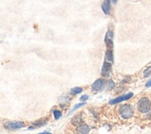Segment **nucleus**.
Listing matches in <instances>:
<instances>
[{
  "label": "nucleus",
  "mask_w": 151,
  "mask_h": 134,
  "mask_svg": "<svg viewBox=\"0 0 151 134\" xmlns=\"http://www.w3.org/2000/svg\"><path fill=\"white\" fill-rule=\"evenodd\" d=\"M119 113L121 117L124 119L131 118L134 115V107L129 104L122 105L119 108Z\"/></svg>",
  "instance_id": "1"
},
{
  "label": "nucleus",
  "mask_w": 151,
  "mask_h": 134,
  "mask_svg": "<svg viewBox=\"0 0 151 134\" xmlns=\"http://www.w3.org/2000/svg\"><path fill=\"white\" fill-rule=\"evenodd\" d=\"M151 108V102L147 97H142L137 103V109L141 113H148Z\"/></svg>",
  "instance_id": "2"
},
{
  "label": "nucleus",
  "mask_w": 151,
  "mask_h": 134,
  "mask_svg": "<svg viewBox=\"0 0 151 134\" xmlns=\"http://www.w3.org/2000/svg\"><path fill=\"white\" fill-rule=\"evenodd\" d=\"M5 128L6 130H19L25 127V124L22 121H9L5 123Z\"/></svg>",
  "instance_id": "3"
},
{
  "label": "nucleus",
  "mask_w": 151,
  "mask_h": 134,
  "mask_svg": "<svg viewBox=\"0 0 151 134\" xmlns=\"http://www.w3.org/2000/svg\"><path fill=\"white\" fill-rule=\"evenodd\" d=\"M105 82H106V80H105L98 79L93 84H92V89H93V91H95V92H99V91L104 89Z\"/></svg>",
  "instance_id": "4"
},
{
  "label": "nucleus",
  "mask_w": 151,
  "mask_h": 134,
  "mask_svg": "<svg viewBox=\"0 0 151 134\" xmlns=\"http://www.w3.org/2000/svg\"><path fill=\"white\" fill-rule=\"evenodd\" d=\"M133 95H134L133 92H129V93H127V95H122L120 97H117V98H115L113 100H111V101H109V105H116V104L122 103L123 101H126V100L130 99Z\"/></svg>",
  "instance_id": "5"
},
{
  "label": "nucleus",
  "mask_w": 151,
  "mask_h": 134,
  "mask_svg": "<svg viewBox=\"0 0 151 134\" xmlns=\"http://www.w3.org/2000/svg\"><path fill=\"white\" fill-rule=\"evenodd\" d=\"M110 72H111V63L105 61L103 63V67L101 70V75L103 77H109Z\"/></svg>",
  "instance_id": "6"
},
{
  "label": "nucleus",
  "mask_w": 151,
  "mask_h": 134,
  "mask_svg": "<svg viewBox=\"0 0 151 134\" xmlns=\"http://www.w3.org/2000/svg\"><path fill=\"white\" fill-rule=\"evenodd\" d=\"M112 39H113V32L112 31H109L107 32L106 36H105V44H106L109 47H111V48H112V46H113Z\"/></svg>",
  "instance_id": "7"
},
{
  "label": "nucleus",
  "mask_w": 151,
  "mask_h": 134,
  "mask_svg": "<svg viewBox=\"0 0 151 134\" xmlns=\"http://www.w3.org/2000/svg\"><path fill=\"white\" fill-rule=\"evenodd\" d=\"M90 127L88 125H80L77 128V134H89Z\"/></svg>",
  "instance_id": "8"
},
{
  "label": "nucleus",
  "mask_w": 151,
  "mask_h": 134,
  "mask_svg": "<svg viewBox=\"0 0 151 134\" xmlns=\"http://www.w3.org/2000/svg\"><path fill=\"white\" fill-rule=\"evenodd\" d=\"M101 9L103 12L106 15H109L110 12V0H104V2L102 3Z\"/></svg>",
  "instance_id": "9"
},
{
  "label": "nucleus",
  "mask_w": 151,
  "mask_h": 134,
  "mask_svg": "<svg viewBox=\"0 0 151 134\" xmlns=\"http://www.w3.org/2000/svg\"><path fill=\"white\" fill-rule=\"evenodd\" d=\"M45 124H47V119H41L39 120V121H36L32 125H31V127H29V130H35V129H38L40 128V127L42 126H45Z\"/></svg>",
  "instance_id": "10"
},
{
  "label": "nucleus",
  "mask_w": 151,
  "mask_h": 134,
  "mask_svg": "<svg viewBox=\"0 0 151 134\" xmlns=\"http://www.w3.org/2000/svg\"><path fill=\"white\" fill-rule=\"evenodd\" d=\"M105 58H106V61L109 62V63H112L113 62V52L111 49H108L106 51V57H105Z\"/></svg>",
  "instance_id": "11"
},
{
  "label": "nucleus",
  "mask_w": 151,
  "mask_h": 134,
  "mask_svg": "<svg viewBox=\"0 0 151 134\" xmlns=\"http://www.w3.org/2000/svg\"><path fill=\"white\" fill-rule=\"evenodd\" d=\"M114 86H115V83L112 82V80H108V82H105L104 89L105 90H111Z\"/></svg>",
  "instance_id": "12"
},
{
  "label": "nucleus",
  "mask_w": 151,
  "mask_h": 134,
  "mask_svg": "<svg viewBox=\"0 0 151 134\" xmlns=\"http://www.w3.org/2000/svg\"><path fill=\"white\" fill-rule=\"evenodd\" d=\"M83 92V88H81V87H74V88H73L70 90V93L73 95H78V93H80Z\"/></svg>",
  "instance_id": "13"
},
{
  "label": "nucleus",
  "mask_w": 151,
  "mask_h": 134,
  "mask_svg": "<svg viewBox=\"0 0 151 134\" xmlns=\"http://www.w3.org/2000/svg\"><path fill=\"white\" fill-rule=\"evenodd\" d=\"M53 114H54V118H55V119H60V118H61V116H62L61 112H60V110H57V109H55V110L53 111Z\"/></svg>",
  "instance_id": "14"
},
{
  "label": "nucleus",
  "mask_w": 151,
  "mask_h": 134,
  "mask_svg": "<svg viewBox=\"0 0 151 134\" xmlns=\"http://www.w3.org/2000/svg\"><path fill=\"white\" fill-rule=\"evenodd\" d=\"M144 76H145V77L151 76V66L148 67L147 70H145V71H144Z\"/></svg>",
  "instance_id": "15"
},
{
  "label": "nucleus",
  "mask_w": 151,
  "mask_h": 134,
  "mask_svg": "<svg viewBox=\"0 0 151 134\" xmlns=\"http://www.w3.org/2000/svg\"><path fill=\"white\" fill-rule=\"evenodd\" d=\"M85 105V103H84V102H83V103H80V104H77V105H76L74 107H73V108L70 110V113H73V111L77 110L78 108H80V107H82V106H83V105Z\"/></svg>",
  "instance_id": "16"
},
{
  "label": "nucleus",
  "mask_w": 151,
  "mask_h": 134,
  "mask_svg": "<svg viewBox=\"0 0 151 134\" xmlns=\"http://www.w3.org/2000/svg\"><path fill=\"white\" fill-rule=\"evenodd\" d=\"M89 98V96L87 95H83L82 97H81V101H83V102H84V101H86V100Z\"/></svg>",
  "instance_id": "17"
},
{
  "label": "nucleus",
  "mask_w": 151,
  "mask_h": 134,
  "mask_svg": "<svg viewBox=\"0 0 151 134\" xmlns=\"http://www.w3.org/2000/svg\"><path fill=\"white\" fill-rule=\"evenodd\" d=\"M151 86V80H149L148 82H147V84H146V87L147 88H148V87H150Z\"/></svg>",
  "instance_id": "18"
},
{
  "label": "nucleus",
  "mask_w": 151,
  "mask_h": 134,
  "mask_svg": "<svg viewBox=\"0 0 151 134\" xmlns=\"http://www.w3.org/2000/svg\"><path fill=\"white\" fill-rule=\"evenodd\" d=\"M38 134H52V133L47 132V131H45V132H41V133H38Z\"/></svg>",
  "instance_id": "19"
},
{
  "label": "nucleus",
  "mask_w": 151,
  "mask_h": 134,
  "mask_svg": "<svg viewBox=\"0 0 151 134\" xmlns=\"http://www.w3.org/2000/svg\"><path fill=\"white\" fill-rule=\"evenodd\" d=\"M112 1H113V3H115V4L117 3V0H112Z\"/></svg>",
  "instance_id": "20"
}]
</instances>
